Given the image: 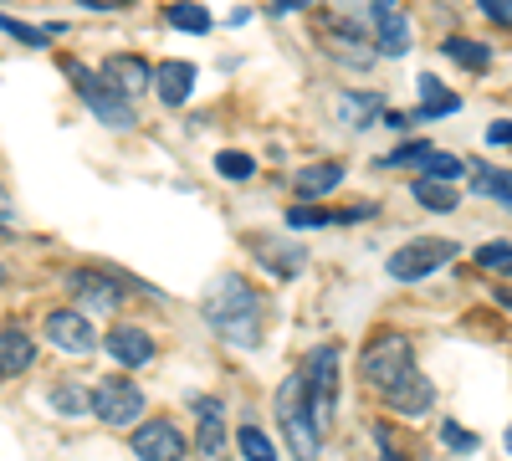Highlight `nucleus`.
<instances>
[{
  "mask_svg": "<svg viewBox=\"0 0 512 461\" xmlns=\"http://www.w3.org/2000/svg\"><path fill=\"white\" fill-rule=\"evenodd\" d=\"M303 380H308V400H313L318 426L328 431L333 415H338V349H333V344L313 349V359H308V369H303Z\"/></svg>",
  "mask_w": 512,
  "mask_h": 461,
  "instance_id": "6",
  "label": "nucleus"
},
{
  "mask_svg": "<svg viewBox=\"0 0 512 461\" xmlns=\"http://www.w3.org/2000/svg\"><path fill=\"white\" fill-rule=\"evenodd\" d=\"M466 175H472V190H477V195H492L497 205H507V211H512V175H507V170H492V164H472Z\"/></svg>",
  "mask_w": 512,
  "mask_h": 461,
  "instance_id": "22",
  "label": "nucleus"
},
{
  "mask_svg": "<svg viewBox=\"0 0 512 461\" xmlns=\"http://www.w3.org/2000/svg\"><path fill=\"white\" fill-rule=\"evenodd\" d=\"M410 195H415V205H425V211H456V205H461V195L446 180H415Z\"/></svg>",
  "mask_w": 512,
  "mask_h": 461,
  "instance_id": "24",
  "label": "nucleus"
},
{
  "mask_svg": "<svg viewBox=\"0 0 512 461\" xmlns=\"http://www.w3.org/2000/svg\"><path fill=\"white\" fill-rule=\"evenodd\" d=\"M477 6L492 16V21H502V26H512V0H477Z\"/></svg>",
  "mask_w": 512,
  "mask_h": 461,
  "instance_id": "34",
  "label": "nucleus"
},
{
  "mask_svg": "<svg viewBox=\"0 0 512 461\" xmlns=\"http://www.w3.org/2000/svg\"><path fill=\"white\" fill-rule=\"evenodd\" d=\"M297 6H303V0H277V11H297Z\"/></svg>",
  "mask_w": 512,
  "mask_h": 461,
  "instance_id": "39",
  "label": "nucleus"
},
{
  "mask_svg": "<svg viewBox=\"0 0 512 461\" xmlns=\"http://www.w3.org/2000/svg\"><path fill=\"white\" fill-rule=\"evenodd\" d=\"M374 47H379L384 57H405V52H410V21H405L400 11L374 16Z\"/></svg>",
  "mask_w": 512,
  "mask_h": 461,
  "instance_id": "18",
  "label": "nucleus"
},
{
  "mask_svg": "<svg viewBox=\"0 0 512 461\" xmlns=\"http://www.w3.org/2000/svg\"><path fill=\"white\" fill-rule=\"evenodd\" d=\"M277 421H282V431L292 436V451H297V461H318V451H323V426H318V415H313V400H308V380L303 374H292V380H282V390H277Z\"/></svg>",
  "mask_w": 512,
  "mask_h": 461,
  "instance_id": "2",
  "label": "nucleus"
},
{
  "mask_svg": "<svg viewBox=\"0 0 512 461\" xmlns=\"http://www.w3.org/2000/svg\"><path fill=\"white\" fill-rule=\"evenodd\" d=\"M487 144H512V123H507V118L487 129Z\"/></svg>",
  "mask_w": 512,
  "mask_h": 461,
  "instance_id": "36",
  "label": "nucleus"
},
{
  "mask_svg": "<svg viewBox=\"0 0 512 461\" xmlns=\"http://www.w3.org/2000/svg\"><path fill=\"white\" fill-rule=\"evenodd\" d=\"M16 226V211H11V190L0 185V231H11Z\"/></svg>",
  "mask_w": 512,
  "mask_h": 461,
  "instance_id": "35",
  "label": "nucleus"
},
{
  "mask_svg": "<svg viewBox=\"0 0 512 461\" xmlns=\"http://www.w3.org/2000/svg\"><path fill=\"white\" fill-rule=\"evenodd\" d=\"M384 400H390V410H400V415H425V410H431V400H436V390H431V380H425V374L415 369L410 380L395 385Z\"/></svg>",
  "mask_w": 512,
  "mask_h": 461,
  "instance_id": "16",
  "label": "nucleus"
},
{
  "mask_svg": "<svg viewBox=\"0 0 512 461\" xmlns=\"http://www.w3.org/2000/svg\"><path fill=\"white\" fill-rule=\"evenodd\" d=\"M446 57L461 62L466 72H487V62H492V52L482 47V41H466V36H446Z\"/></svg>",
  "mask_w": 512,
  "mask_h": 461,
  "instance_id": "25",
  "label": "nucleus"
},
{
  "mask_svg": "<svg viewBox=\"0 0 512 461\" xmlns=\"http://www.w3.org/2000/svg\"><path fill=\"white\" fill-rule=\"evenodd\" d=\"M0 31L16 36V41H26V47H47V41H52L47 26H26V21H11V16H0Z\"/></svg>",
  "mask_w": 512,
  "mask_h": 461,
  "instance_id": "32",
  "label": "nucleus"
},
{
  "mask_svg": "<svg viewBox=\"0 0 512 461\" xmlns=\"http://www.w3.org/2000/svg\"><path fill=\"white\" fill-rule=\"evenodd\" d=\"M88 11H123V6H134V0H82Z\"/></svg>",
  "mask_w": 512,
  "mask_h": 461,
  "instance_id": "37",
  "label": "nucleus"
},
{
  "mask_svg": "<svg viewBox=\"0 0 512 461\" xmlns=\"http://www.w3.org/2000/svg\"><path fill=\"white\" fill-rule=\"evenodd\" d=\"M461 175H466V164L451 159V154H441V149L425 159V180H446V185H451V180H461Z\"/></svg>",
  "mask_w": 512,
  "mask_h": 461,
  "instance_id": "31",
  "label": "nucleus"
},
{
  "mask_svg": "<svg viewBox=\"0 0 512 461\" xmlns=\"http://www.w3.org/2000/svg\"><path fill=\"white\" fill-rule=\"evenodd\" d=\"M52 405H57L62 415H82V410H93V400H88V390H82V385H72V380L52 390Z\"/></svg>",
  "mask_w": 512,
  "mask_h": 461,
  "instance_id": "29",
  "label": "nucleus"
},
{
  "mask_svg": "<svg viewBox=\"0 0 512 461\" xmlns=\"http://www.w3.org/2000/svg\"><path fill=\"white\" fill-rule=\"evenodd\" d=\"M164 21L175 31H190V36H205L210 31V11L195 6V0H175V6H164Z\"/></svg>",
  "mask_w": 512,
  "mask_h": 461,
  "instance_id": "23",
  "label": "nucleus"
},
{
  "mask_svg": "<svg viewBox=\"0 0 512 461\" xmlns=\"http://www.w3.org/2000/svg\"><path fill=\"white\" fill-rule=\"evenodd\" d=\"M256 251L277 262V277H297V272H303V251H297V246H272V241H262Z\"/></svg>",
  "mask_w": 512,
  "mask_h": 461,
  "instance_id": "28",
  "label": "nucleus"
},
{
  "mask_svg": "<svg viewBox=\"0 0 512 461\" xmlns=\"http://www.w3.org/2000/svg\"><path fill=\"white\" fill-rule=\"evenodd\" d=\"M154 88H159V98L169 108H185V98L195 93V62H159Z\"/></svg>",
  "mask_w": 512,
  "mask_h": 461,
  "instance_id": "13",
  "label": "nucleus"
},
{
  "mask_svg": "<svg viewBox=\"0 0 512 461\" xmlns=\"http://www.w3.org/2000/svg\"><path fill=\"white\" fill-rule=\"evenodd\" d=\"M205 323L221 333L226 344L256 349L262 344V298L241 277H216L205 292Z\"/></svg>",
  "mask_w": 512,
  "mask_h": 461,
  "instance_id": "1",
  "label": "nucleus"
},
{
  "mask_svg": "<svg viewBox=\"0 0 512 461\" xmlns=\"http://www.w3.org/2000/svg\"><path fill=\"white\" fill-rule=\"evenodd\" d=\"M338 118H344L349 129H369V123L384 118V98L379 93H344L338 98Z\"/></svg>",
  "mask_w": 512,
  "mask_h": 461,
  "instance_id": "19",
  "label": "nucleus"
},
{
  "mask_svg": "<svg viewBox=\"0 0 512 461\" xmlns=\"http://www.w3.org/2000/svg\"><path fill=\"white\" fill-rule=\"evenodd\" d=\"M93 415L103 426H134L144 415V390L134 380H103L93 390Z\"/></svg>",
  "mask_w": 512,
  "mask_h": 461,
  "instance_id": "7",
  "label": "nucleus"
},
{
  "mask_svg": "<svg viewBox=\"0 0 512 461\" xmlns=\"http://www.w3.org/2000/svg\"><path fill=\"white\" fill-rule=\"evenodd\" d=\"M190 405H195V421H200V431H195L200 441H195V446H200L205 461H216V456L226 451V405H221L216 395H195Z\"/></svg>",
  "mask_w": 512,
  "mask_h": 461,
  "instance_id": "11",
  "label": "nucleus"
},
{
  "mask_svg": "<svg viewBox=\"0 0 512 461\" xmlns=\"http://www.w3.org/2000/svg\"><path fill=\"white\" fill-rule=\"evenodd\" d=\"M62 67H67V77L77 82L82 103L93 108V118H103L108 129H134V103L113 88L108 72H93V67H82V62H62Z\"/></svg>",
  "mask_w": 512,
  "mask_h": 461,
  "instance_id": "4",
  "label": "nucleus"
},
{
  "mask_svg": "<svg viewBox=\"0 0 512 461\" xmlns=\"http://www.w3.org/2000/svg\"><path fill=\"white\" fill-rule=\"evenodd\" d=\"M236 441H241V456H246V461H277V446H272V436H267V431L241 426V431H236Z\"/></svg>",
  "mask_w": 512,
  "mask_h": 461,
  "instance_id": "26",
  "label": "nucleus"
},
{
  "mask_svg": "<svg viewBox=\"0 0 512 461\" xmlns=\"http://www.w3.org/2000/svg\"><path fill=\"white\" fill-rule=\"evenodd\" d=\"M359 216H369V211H318V205H292L287 226H292V231H318V226H349V221H359Z\"/></svg>",
  "mask_w": 512,
  "mask_h": 461,
  "instance_id": "21",
  "label": "nucleus"
},
{
  "mask_svg": "<svg viewBox=\"0 0 512 461\" xmlns=\"http://www.w3.org/2000/svg\"><path fill=\"white\" fill-rule=\"evenodd\" d=\"M216 170H221L226 180H251V175H256V159L241 154V149H226V154H216Z\"/></svg>",
  "mask_w": 512,
  "mask_h": 461,
  "instance_id": "30",
  "label": "nucleus"
},
{
  "mask_svg": "<svg viewBox=\"0 0 512 461\" xmlns=\"http://www.w3.org/2000/svg\"><path fill=\"white\" fill-rule=\"evenodd\" d=\"M456 108H461V98L446 88L441 77L425 72V77H420V108H415V118H451Z\"/></svg>",
  "mask_w": 512,
  "mask_h": 461,
  "instance_id": "17",
  "label": "nucleus"
},
{
  "mask_svg": "<svg viewBox=\"0 0 512 461\" xmlns=\"http://www.w3.org/2000/svg\"><path fill=\"white\" fill-rule=\"evenodd\" d=\"M47 339H52L62 354H93V349H98L93 323L82 318L77 308H57V313H47Z\"/></svg>",
  "mask_w": 512,
  "mask_h": 461,
  "instance_id": "9",
  "label": "nucleus"
},
{
  "mask_svg": "<svg viewBox=\"0 0 512 461\" xmlns=\"http://www.w3.org/2000/svg\"><path fill=\"white\" fill-rule=\"evenodd\" d=\"M338 185H344V164H338V159L308 164V170L297 175V195H303V200H318V195H328V190H338Z\"/></svg>",
  "mask_w": 512,
  "mask_h": 461,
  "instance_id": "20",
  "label": "nucleus"
},
{
  "mask_svg": "<svg viewBox=\"0 0 512 461\" xmlns=\"http://www.w3.org/2000/svg\"><path fill=\"white\" fill-rule=\"evenodd\" d=\"M103 72H108V82H113L128 103L144 98V88H149V67H144L139 57H113V62H103Z\"/></svg>",
  "mask_w": 512,
  "mask_h": 461,
  "instance_id": "15",
  "label": "nucleus"
},
{
  "mask_svg": "<svg viewBox=\"0 0 512 461\" xmlns=\"http://www.w3.org/2000/svg\"><path fill=\"white\" fill-rule=\"evenodd\" d=\"M359 369H364V380L379 395H390L395 385H405L410 374H415V354H410V344L400 339V333H379V339H369Z\"/></svg>",
  "mask_w": 512,
  "mask_h": 461,
  "instance_id": "3",
  "label": "nucleus"
},
{
  "mask_svg": "<svg viewBox=\"0 0 512 461\" xmlns=\"http://www.w3.org/2000/svg\"><path fill=\"white\" fill-rule=\"evenodd\" d=\"M67 287H72V298L88 308V313H118V303H123V282L113 277V272H72L67 277Z\"/></svg>",
  "mask_w": 512,
  "mask_h": 461,
  "instance_id": "8",
  "label": "nucleus"
},
{
  "mask_svg": "<svg viewBox=\"0 0 512 461\" xmlns=\"http://www.w3.org/2000/svg\"><path fill=\"white\" fill-rule=\"evenodd\" d=\"M456 257V241H446V236H420V241H405L400 251H390V272L395 282H420V277H431L436 267H446Z\"/></svg>",
  "mask_w": 512,
  "mask_h": 461,
  "instance_id": "5",
  "label": "nucleus"
},
{
  "mask_svg": "<svg viewBox=\"0 0 512 461\" xmlns=\"http://www.w3.org/2000/svg\"><path fill=\"white\" fill-rule=\"evenodd\" d=\"M31 364H36L31 333H21V328H0V380H11V374H26Z\"/></svg>",
  "mask_w": 512,
  "mask_h": 461,
  "instance_id": "14",
  "label": "nucleus"
},
{
  "mask_svg": "<svg viewBox=\"0 0 512 461\" xmlns=\"http://www.w3.org/2000/svg\"><path fill=\"white\" fill-rule=\"evenodd\" d=\"M185 431L175 426V421H144L139 431H134V451L144 456V461H180L185 456Z\"/></svg>",
  "mask_w": 512,
  "mask_h": 461,
  "instance_id": "10",
  "label": "nucleus"
},
{
  "mask_svg": "<svg viewBox=\"0 0 512 461\" xmlns=\"http://www.w3.org/2000/svg\"><path fill=\"white\" fill-rule=\"evenodd\" d=\"M441 441H446L451 451H477V436L466 431V426H456V421H446V426H441Z\"/></svg>",
  "mask_w": 512,
  "mask_h": 461,
  "instance_id": "33",
  "label": "nucleus"
},
{
  "mask_svg": "<svg viewBox=\"0 0 512 461\" xmlns=\"http://www.w3.org/2000/svg\"><path fill=\"white\" fill-rule=\"evenodd\" d=\"M502 441H507V451H512V426H507V436H502Z\"/></svg>",
  "mask_w": 512,
  "mask_h": 461,
  "instance_id": "40",
  "label": "nucleus"
},
{
  "mask_svg": "<svg viewBox=\"0 0 512 461\" xmlns=\"http://www.w3.org/2000/svg\"><path fill=\"white\" fill-rule=\"evenodd\" d=\"M374 436H379V446H384V461H405V456L390 446V431H384V426H374Z\"/></svg>",
  "mask_w": 512,
  "mask_h": 461,
  "instance_id": "38",
  "label": "nucleus"
},
{
  "mask_svg": "<svg viewBox=\"0 0 512 461\" xmlns=\"http://www.w3.org/2000/svg\"><path fill=\"white\" fill-rule=\"evenodd\" d=\"M0 282H6V267H0Z\"/></svg>",
  "mask_w": 512,
  "mask_h": 461,
  "instance_id": "41",
  "label": "nucleus"
},
{
  "mask_svg": "<svg viewBox=\"0 0 512 461\" xmlns=\"http://www.w3.org/2000/svg\"><path fill=\"white\" fill-rule=\"evenodd\" d=\"M477 267L507 277V272H512V241H487V246H477Z\"/></svg>",
  "mask_w": 512,
  "mask_h": 461,
  "instance_id": "27",
  "label": "nucleus"
},
{
  "mask_svg": "<svg viewBox=\"0 0 512 461\" xmlns=\"http://www.w3.org/2000/svg\"><path fill=\"white\" fill-rule=\"evenodd\" d=\"M108 354L123 364V369H144L149 359H154V339L144 328H134V323H118L113 333H108Z\"/></svg>",
  "mask_w": 512,
  "mask_h": 461,
  "instance_id": "12",
  "label": "nucleus"
}]
</instances>
